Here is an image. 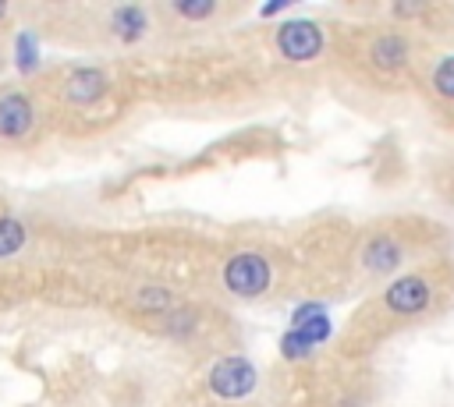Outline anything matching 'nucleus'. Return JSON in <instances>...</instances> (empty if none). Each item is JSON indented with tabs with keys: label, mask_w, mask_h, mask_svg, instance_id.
<instances>
[{
	"label": "nucleus",
	"mask_w": 454,
	"mask_h": 407,
	"mask_svg": "<svg viewBox=\"0 0 454 407\" xmlns=\"http://www.w3.org/2000/svg\"><path fill=\"white\" fill-rule=\"evenodd\" d=\"M35 124V106L25 92L11 88L0 92V138L4 142H21Z\"/></svg>",
	"instance_id": "nucleus-7"
},
{
	"label": "nucleus",
	"mask_w": 454,
	"mask_h": 407,
	"mask_svg": "<svg viewBox=\"0 0 454 407\" xmlns=\"http://www.w3.org/2000/svg\"><path fill=\"white\" fill-rule=\"evenodd\" d=\"M106 92H110V74L103 67H74L60 85V96L71 106H96Z\"/></svg>",
	"instance_id": "nucleus-6"
},
{
	"label": "nucleus",
	"mask_w": 454,
	"mask_h": 407,
	"mask_svg": "<svg viewBox=\"0 0 454 407\" xmlns=\"http://www.w3.org/2000/svg\"><path fill=\"white\" fill-rule=\"evenodd\" d=\"M135 304H138L142 311L167 315V311H174V294H170L167 287H160V283H149V287H142V290L135 294Z\"/></svg>",
	"instance_id": "nucleus-12"
},
{
	"label": "nucleus",
	"mask_w": 454,
	"mask_h": 407,
	"mask_svg": "<svg viewBox=\"0 0 454 407\" xmlns=\"http://www.w3.org/2000/svg\"><path fill=\"white\" fill-rule=\"evenodd\" d=\"M0 18H7V4H0Z\"/></svg>",
	"instance_id": "nucleus-16"
},
{
	"label": "nucleus",
	"mask_w": 454,
	"mask_h": 407,
	"mask_svg": "<svg viewBox=\"0 0 454 407\" xmlns=\"http://www.w3.org/2000/svg\"><path fill=\"white\" fill-rule=\"evenodd\" d=\"M433 301V287L422 276H397L387 290H383V304L394 315H422Z\"/></svg>",
	"instance_id": "nucleus-5"
},
{
	"label": "nucleus",
	"mask_w": 454,
	"mask_h": 407,
	"mask_svg": "<svg viewBox=\"0 0 454 407\" xmlns=\"http://www.w3.org/2000/svg\"><path fill=\"white\" fill-rule=\"evenodd\" d=\"M369 57H372V64L380 67V71H397V67H404L408 64V42L401 39V35H380L376 42H372V50H369Z\"/></svg>",
	"instance_id": "nucleus-10"
},
{
	"label": "nucleus",
	"mask_w": 454,
	"mask_h": 407,
	"mask_svg": "<svg viewBox=\"0 0 454 407\" xmlns=\"http://www.w3.org/2000/svg\"><path fill=\"white\" fill-rule=\"evenodd\" d=\"M28 244V227L18 216H0V262L14 258Z\"/></svg>",
	"instance_id": "nucleus-11"
},
{
	"label": "nucleus",
	"mask_w": 454,
	"mask_h": 407,
	"mask_svg": "<svg viewBox=\"0 0 454 407\" xmlns=\"http://www.w3.org/2000/svg\"><path fill=\"white\" fill-rule=\"evenodd\" d=\"M220 280H223V287H227L234 297L252 301V297H262V294L270 290L273 269H270V258H266V255H259V251H238V255L227 258Z\"/></svg>",
	"instance_id": "nucleus-2"
},
{
	"label": "nucleus",
	"mask_w": 454,
	"mask_h": 407,
	"mask_svg": "<svg viewBox=\"0 0 454 407\" xmlns=\"http://www.w3.org/2000/svg\"><path fill=\"white\" fill-rule=\"evenodd\" d=\"M401 244L394 241V237H387V234H380V237H372L365 248H362V265L372 273V276H387V273H394L397 265H401Z\"/></svg>",
	"instance_id": "nucleus-8"
},
{
	"label": "nucleus",
	"mask_w": 454,
	"mask_h": 407,
	"mask_svg": "<svg viewBox=\"0 0 454 407\" xmlns=\"http://www.w3.org/2000/svg\"><path fill=\"white\" fill-rule=\"evenodd\" d=\"M433 88L443 96V99H454V57H443L433 71Z\"/></svg>",
	"instance_id": "nucleus-15"
},
{
	"label": "nucleus",
	"mask_w": 454,
	"mask_h": 407,
	"mask_svg": "<svg viewBox=\"0 0 454 407\" xmlns=\"http://www.w3.org/2000/svg\"><path fill=\"white\" fill-rule=\"evenodd\" d=\"M255 389V368L248 357L231 354L209 368V393L220 400H245Z\"/></svg>",
	"instance_id": "nucleus-3"
},
{
	"label": "nucleus",
	"mask_w": 454,
	"mask_h": 407,
	"mask_svg": "<svg viewBox=\"0 0 454 407\" xmlns=\"http://www.w3.org/2000/svg\"><path fill=\"white\" fill-rule=\"evenodd\" d=\"M174 14H181L188 21H202V18H213L216 14V4L213 0H177L174 4Z\"/></svg>",
	"instance_id": "nucleus-14"
},
{
	"label": "nucleus",
	"mask_w": 454,
	"mask_h": 407,
	"mask_svg": "<svg viewBox=\"0 0 454 407\" xmlns=\"http://www.w3.org/2000/svg\"><path fill=\"white\" fill-rule=\"evenodd\" d=\"M330 315H326V304L319 301H309V304H298L294 315H291V329L284 333L280 340V350L284 357L298 361V357H309L319 343L330 340Z\"/></svg>",
	"instance_id": "nucleus-1"
},
{
	"label": "nucleus",
	"mask_w": 454,
	"mask_h": 407,
	"mask_svg": "<svg viewBox=\"0 0 454 407\" xmlns=\"http://www.w3.org/2000/svg\"><path fill=\"white\" fill-rule=\"evenodd\" d=\"M110 32L121 39V42H138L145 32H149V14L145 7L138 4H121L110 11Z\"/></svg>",
	"instance_id": "nucleus-9"
},
{
	"label": "nucleus",
	"mask_w": 454,
	"mask_h": 407,
	"mask_svg": "<svg viewBox=\"0 0 454 407\" xmlns=\"http://www.w3.org/2000/svg\"><path fill=\"white\" fill-rule=\"evenodd\" d=\"M14 64H18V71H35V64H39V42H35V35L32 32H21L18 39H14Z\"/></svg>",
	"instance_id": "nucleus-13"
},
{
	"label": "nucleus",
	"mask_w": 454,
	"mask_h": 407,
	"mask_svg": "<svg viewBox=\"0 0 454 407\" xmlns=\"http://www.w3.org/2000/svg\"><path fill=\"white\" fill-rule=\"evenodd\" d=\"M277 50L291 64L316 60L319 50H323V32H319L316 21H284L277 28Z\"/></svg>",
	"instance_id": "nucleus-4"
}]
</instances>
